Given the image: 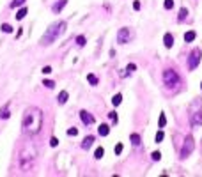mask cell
<instances>
[{"label":"cell","mask_w":202,"mask_h":177,"mask_svg":"<svg viewBox=\"0 0 202 177\" xmlns=\"http://www.w3.org/2000/svg\"><path fill=\"white\" fill-rule=\"evenodd\" d=\"M163 7H165L167 11H170V9L174 7V0H165V2H163Z\"/></svg>","instance_id":"cell-27"},{"label":"cell","mask_w":202,"mask_h":177,"mask_svg":"<svg viewBox=\"0 0 202 177\" xmlns=\"http://www.w3.org/2000/svg\"><path fill=\"white\" fill-rule=\"evenodd\" d=\"M186 18H188V9H186V7H183V9L179 11V16H177V20H179V21H185Z\"/></svg>","instance_id":"cell-18"},{"label":"cell","mask_w":202,"mask_h":177,"mask_svg":"<svg viewBox=\"0 0 202 177\" xmlns=\"http://www.w3.org/2000/svg\"><path fill=\"white\" fill-rule=\"evenodd\" d=\"M9 117H11V112H9V103H7L5 106L0 108V119H9Z\"/></svg>","instance_id":"cell-13"},{"label":"cell","mask_w":202,"mask_h":177,"mask_svg":"<svg viewBox=\"0 0 202 177\" xmlns=\"http://www.w3.org/2000/svg\"><path fill=\"white\" fill-rule=\"evenodd\" d=\"M193 151H195V140H193V137H186V140H185V144L181 147V158L183 160L188 158Z\"/></svg>","instance_id":"cell-5"},{"label":"cell","mask_w":202,"mask_h":177,"mask_svg":"<svg viewBox=\"0 0 202 177\" xmlns=\"http://www.w3.org/2000/svg\"><path fill=\"white\" fill-rule=\"evenodd\" d=\"M108 117L112 119V122H117V113H115V112H110V113H108Z\"/></svg>","instance_id":"cell-35"},{"label":"cell","mask_w":202,"mask_h":177,"mask_svg":"<svg viewBox=\"0 0 202 177\" xmlns=\"http://www.w3.org/2000/svg\"><path fill=\"white\" fill-rule=\"evenodd\" d=\"M50 145H51V147H57V145H59V140H57L55 137H51V138H50Z\"/></svg>","instance_id":"cell-33"},{"label":"cell","mask_w":202,"mask_h":177,"mask_svg":"<svg viewBox=\"0 0 202 177\" xmlns=\"http://www.w3.org/2000/svg\"><path fill=\"white\" fill-rule=\"evenodd\" d=\"M133 9H137V11L140 9V2H138V0H135V2H133Z\"/></svg>","instance_id":"cell-37"},{"label":"cell","mask_w":202,"mask_h":177,"mask_svg":"<svg viewBox=\"0 0 202 177\" xmlns=\"http://www.w3.org/2000/svg\"><path fill=\"white\" fill-rule=\"evenodd\" d=\"M98 133H99L101 137H106V135L110 133V126H108V124H101V126L98 128Z\"/></svg>","instance_id":"cell-14"},{"label":"cell","mask_w":202,"mask_h":177,"mask_svg":"<svg viewBox=\"0 0 202 177\" xmlns=\"http://www.w3.org/2000/svg\"><path fill=\"white\" fill-rule=\"evenodd\" d=\"M114 151H115V154H121V152H122V144H117Z\"/></svg>","instance_id":"cell-36"},{"label":"cell","mask_w":202,"mask_h":177,"mask_svg":"<svg viewBox=\"0 0 202 177\" xmlns=\"http://www.w3.org/2000/svg\"><path fill=\"white\" fill-rule=\"evenodd\" d=\"M41 73H44V74H50V73H51V67H50V66H44V67L41 69Z\"/></svg>","instance_id":"cell-34"},{"label":"cell","mask_w":202,"mask_h":177,"mask_svg":"<svg viewBox=\"0 0 202 177\" xmlns=\"http://www.w3.org/2000/svg\"><path fill=\"white\" fill-rule=\"evenodd\" d=\"M103 154H105V149H103V147H98V149H96V152H94V158H96V160H101V158H103Z\"/></svg>","instance_id":"cell-22"},{"label":"cell","mask_w":202,"mask_h":177,"mask_svg":"<svg viewBox=\"0 0 202 177\" xmlns=\"http://www.w3.org/2000/svg\"><path fill=\"white\" fill-rule=\"evenodd\" d=\"M67 135H69V137H76V135H78V129H76V128H69V129H67Z\"/></svg>","instance_id":"cell-32"},{"label":"cell","mask_w":202,"mask_h":177,"mask_svg":"<svg viewBox=\"0 0 202 177\" xmlns=\"http://www.w3.org/2000/svg\"><path fill=\"white\" fill-rule=\"evenodd\" d=\"M43 112L37 106H28L23 112V119H21V131L27 137H34L41 131L43 128Z\"/></svg>","instance_id":"cell-1"},{"label":"cell","mask_w":202,"mask_h":177,"mask_svg":"<svg viewBox=\"0 0 202 177\" xmlns=\"http://www.w3.org/2000/svg\"><path fill=\"white\" fill-rule=\"evenodd\" d=\"M131 39H133V32H131V28L124 27V28H121V30L117 32V43H119V44H128Z\"/></svg>","instance_id":"cell-6"},{"label":"cell","mask_w":202,"mask_h":177,"mask_svg":"<svg viewBox=\"0 0 202 177\" xmlns=\"http://www.w3.org/2000/svg\"><path fill=\"white\" fill-rule=\"evenodd\" d=\"M35 156H37V149L34 144H27L21 151H20V158H18V163H20V168L23 172L30 170L35 163Z\"/></svg>","instance_id":"cell-3"},{"label":"cell","mask_w":202,"mask_h":177,"mask_svg":"<svg viewBox=\"0 0 202 177\" xmlns=\"http://www.w3.org/2000/svg\"><path fill=\"white\" fill-rule=\"evenodd\" d=\"M151 158H153L154 161H160V160H161V152H160V151H154V152L151 154Z\"/></svg>","instance_id":"cell-30"},{"label":"cell","mask_w":202,"mask_h":177,"mask_svg":"<svg viewBox=\"0 0 202 177\" xmlns=\"http://www.w3.org/2000/svg\"><path fill=\"white\" fill-rule=\"evenodd\" d=\"M135 69H137V66H135V64H128V67H126V74L135 73Z\"/></svg>","instance_id":"cell-28"},{"label":"cell","mask_w":202,"mask_h":177,"mask_svg":"<svg viewBox=\"0 0 202 177\" xmlns=\"http://www.w3.org/2000/svg\"><path fill=\"white\" fill-rule=\"evenodd\" d=\"M66 4H67V0H57V2L53 4V7H51V9H53V12H57V14H59V12L66 7Z\"/></svg>","instance_id":"cell-11"},{"label":"cell","mask_w":202,"mask_h":177,"mask_svg":"<svg viewBox=\"0 0 202 177\" xmlns=\"http://www.w3.org/2000/svg\"><path fill=\"white\" fill-rule=\"evenodd\" d=\"M80 119H82V122H83L85 126H91V124H94V121H96L94 115L89 113L87 110H82V112H80Z\"/></svg>","instance_id":"cell-8"},{"label":"cell","mask_w":202,"mask_h":177,"mask_svg":"<svg viewBox=\"0 0 202 177\" xmlns=\"http://www.w3.org/2000/svg\"><path fill=\"white\" fill-rule=\"evenodd\" d=\"M165 122H167V117H165V113L161 112V113H160V121H158V126H160V128H165Z\"/></svg>","instance_id":"cell-25"},{"label":"cell","mask_w":202,"mask_h":177,"mask_svg":"<svg viewBox=\"0 0 202 177\" xmlns=\"http://www.w3.org/2000/svg\"><path fill=\"white\" fill-rule=\"evenodd\" d=\"M27 12H28V11H27V7H21V9L16 12V20H18V21H20V20H23V18L27 16Z\"/></svg>","instance_id":"cell-17"},{"label":"cell","mask_w":202,"mask_h":177,"mask_svg":"<svg viewBox=\"0 0 202 177\" xmlns=\"http://www.w3.org/2000/svg\"><path fill=\"white\" fill-rule=\"evenodd\" d=\"M201 57H202V51L199 50V48L192 50V53H190V57H188V67H190L192 71L201 64Z\"/></svg>","instance_id":"cell-7"},{"label":"cell","mask_w":202,"mask_h":177,"mask_svg":"<svg viewBox=\"0 0 202 177\" xmlns=\"http://www.w3.org/2000/svg\"><path fill=\"white\" fill-rule=\"evenodd\" d=\"M67 98H69V94H67L66 90H62V92L59 94V98H57V101H59V105H64V103L67 101Z\"/></svg>","instance_id":"cell-16"},{"label":"cell","mask_w":202,"mask_h":177,"mask_svg":"<svg viewBox=\"0 0 202 177\" xmlns=\"http://www.w3.org/2000/svg\"><path fill=\"white\" fill-rule=\"evenodd\" d=\"M85 43H87V39H85V35H78L76 37V44L82 48V46H85Z\"/></svg>","instance_id":"cell-24"},{"label":"cell","mask_w":202,"mask_h":177,"mask_svg":"<svg viewBox=\"0 0 202 177\" xmlns=\"http://www.w3.org/2000/svg\"><path fill=\"white\" fill-rule=\"evenodd\" d=\"M121 103H122V96H121V94H115V96L112 98V105H114V106H119Z\"/></svg>","instance_id":"cell-20"},{"label":"cell","mask_w":202,"mask_h":177,"mask_svg":"<svg viewBox=\"0 0 202 177\" xmlns=\"http://www.w3.org/2000/svg\"><path fill=\"white\" fill-rule=\"evenodd\" d=\"M201 89H202V83H201Z\"/></svg>","instance_id":"cell-38"},{"label":"cell","mask_w":202,"mask_h":177,"mask_svg":"<svg viewBox=\"0 0 202 177\" xmlns=\"http://www.w3.org/2000/svg\"><path fill=\"white\" fill-rule=\"evenodd\" d=\"M195 37H197L195 30H188V32L185 34V41H186V43H192V41H195Z\"/></svg>","instance_id":"cell-15"},{"label":"cell","mask_w":202,"mask_h":177,"mask_svg":"<svg viewBox=\"0 0 202 177\" xmlns=\"http://www.w3.org/2000/svg\"><path fill=\"white\" fill-rule=\"evenodd\" d=\"M163 138H165L163 131H158V133H156V138H154V140H156V144H161V140H163Z\"/></svg>","instance_id":"cell-29"},{"label":"cell","mask_w":202,"mask_h":177,"mask_svg":"<svg viewBox=\"0 0 202 177\" xmlns=\"http://www.w3.org/2000/svg\"><path fill=\"white\" fill-rule=\"evenodd\" d=\"M190 121H192L193 126H202V108L199 110V112H193V113H192Z\"/></svg>","instance_id":"cell-9"},{"label":"cell","mask_w":202,"mask_h":177,"mask_svg":"<svg viewBox=\"0 0 202 177\" xmlns=\"http://www.w3.org/2000/svg\"><path fill=\"white\" fill-rule=\"evenodd\" d=\"M179 82H181V78L174 69H165L163 71V83L167 87H176V85H179Z\"/></svg>","instance_id":"cell-4"},{"label":"cell","mask_w":202,"mask_h":177,"mask_svg":"<svg viewBox=\"0 0 202 177\" xmlns=\"http://www.w3.org/2000/svg\"><path fill=\"white\" fill-rule=\"evenodd\" d=\"M87 82L91 85H98V76L96 74H87Z\"/></svg>","instance_id":"cell-21"},{"label":"cell","mask_w":202,"mask_h":177,"mask_svg":"<svg viewBox=\"0 0 202 177\" xmlns=\"http://www.w3.org/2000/svg\"><path fill=\"white\" fill-rule=\"evenodd\" d=\"M27 0H12L11 2V7H20V5H23Z\"/></svg>","instance_id":"cell-31"},{"label":"cell","mask_w":202,"mask_h":177,"mask_svg":"<svg viewBox=\"0 0 202 177\" xmlns=\"http://www.w3.org/2000/svg\"><path fill=\"white\" fill-rule=\"evenodd\" d=\"M43 85H44L46 89H53V87H55V82H53V80H43Z\"/></svg>","instance_id":"cell-26"},{"label":"cell","mask_w":202,"mask_h":177,"mask_svg":"<svg viewBox=\"0 0 202 177\" xmlns=\"http://www.w3.org/2000/svg\"><path fill=\"white\" fill-rule=\"evenodd\" d=\"M66 27H67V23L66 21H55V23H51L50 27H48V30L43 34V37H41V46H48V44H51V43H55L64 32H66Z\"/></svg>","instance_id":"cell-2"},{"label":"cell","mask_w":202,"mask_h":177,"mask_svg":"<svg viewBox=\"0 0 202 177\" xmlns=\"http://www.w3.org/2000/svg\"><path fill=\"white\" fill-rule=\"evenodd\" d=\"M130 140H131V144H133L135 147H138V145H140V137H138L137 133H131V137H130Z\"/></svg>","instance_id":"cell-19"},{"label":"cell","mask_w":202,"mask_h":177,"mask_svg":"<svg viewBox=\"0 0 202 177\" xmlns=\"http://www.w3.org/2000/svg\"><path fill=\"white\" fill-rule=\"evenodd\" d=\"M163 44H165L167 48H172V44H174V35H172V34H165V35H163Z\"/></svg>","instance_id":"cell-12"},{"label":"cell","mask_w":202,"mask_h":177,"mask_svg":"<svg viewBox=\"0 0 202 177\" xmlns=\"http://www.w3.org/2000/svg\"><path fill=\"white\" fill-rule=\"evenodd\" d=\"M94 142H96V138H94L92 135L85 137V138H83V142H82V149H85V151H87V149H91V145H92Z\"/></svg>","instance_id":"cell-10"},{"label":"cell","mask_w":202,"mask_h":177,"mask_svg":"<svg viewBox=\"0 0 202 177\" xmlns=\"http://www.w3.org/2000/svg\"><path fill=\"white\" fill-rule=\"evenodd\" d=\"M0 30H2V32H5V34H11V32H12V27H11L9 23H4V25L0 27Z\"/></svg>","instance_id":"cell-23"}]
</instances>
